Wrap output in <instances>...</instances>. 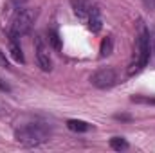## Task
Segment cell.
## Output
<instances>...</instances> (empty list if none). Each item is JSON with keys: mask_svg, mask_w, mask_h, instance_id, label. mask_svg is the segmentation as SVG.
Returning <instances> with one entry per match:
<instances>
[{"mask_svg": "<svg viewBox=\"0 0 155 153\" xmlns=\"http://www.w3.org/2000/svg\"><path fill=\"white\" fill-rule=\"evenodd\" d=\"M51 137V130L41 124V122H29V124H24L20 126L16 132H15V139L24 144V146H38L43 144L45 141H49Z\"/></svg>", "mask_w": 155, "mask_h": 153, "instance_id": "cell-1", "label": "cell"}, {"mask_svg": "<svg viewBox=\"0 0 155 153\" xmlns=\"http://www.w3.org/2000/svg\"><path fill=\"white\" fill-rule=\"evenodd\" d=\"M150 60V34L146 31V27L141 25V31L135 38V47H134V60H132V65H130V70L128 74H135L139 72L141 69L146 67Z\"/></svg>", "mask_w": 155, "mask_h": 153, "instance_id": "cell-2", "label": "cell"}, {"mask_svg": "<svg viewBox=\"0 0 155 153\" xmlns=\"http://www.w3.org/2000/svg\"><path fill=\"white\" fill-rule=\"evenodd\" d=\"M35 16L36 13L33 9H27V7H18L11 18V24H9V34L11 36H24L31 31L33 24H35Z\"/></svg>", "mask_w": 155, "mask_h": 153, "instance_id": "cell-3", "label": "cell"}, {"mask_svg": "<svg viewBox=\"0 0 155 153\" xmlns=\"http://www.w3.org/2000/svg\"><path fill=\"white\" fill-rule=\"evenodd\" d=\"M116 81H117V74L114 69H99L90 77V83L97 88H110L112 85H116Z\"/></svg>", "mask_w": 155, "mask_h": 153, "instance_id": "cell-4", "label": "cell"}, {"mask_svg": "<svg viewBox=\"0 0 155 153\" xmlns=\"http://www.w3.org/2000/svg\"><path fill=\"white\" fill-rule=\"evenodd\" d=\"M36 60H38V65L41 70H45V72H49L51 69H52V61H51V56H49V49H47V45L43 43V40L36 38Z\"/></svg>", "mask_w": 155, "mask_h": 153, "instance_id": "cell-5", "label": "cell"}, {"mask_svg": "<svg viewBox=\"0 0 155 153\" xmlns=\"http://www.w3.org/2000/svg\"><path fill=\"white\" fill-rule=\"evenodd\" d=\"M71 5H72L74 13L78 15V18H81V20H87L90 11L96 7L92 4V0H71Z\"/></svg>", "mask_w": 155, "mask_h": 153, "instance_id": "cell-6", "label": "cell"}, {"mask_svg": "<svg viewBox=\"0 0 155 153\" xmlns=\"http://www.w3.org/2000/svg\"><path fill=\"white\" fill-rule=\"evenodd\" d=\"M9 52H11V56H13L18 63H25L22 47H20V43H18V36H11V34H9Z\"/></svg>", "mask_w": 155, "mask_h": 153, "instance_id": "cell-7", "label": "cell"}, {"mask_svg": "<svg viewBox=\"0 0 155 153\" xmlns=\"http://www.w3.org/2000/svg\"><path fill=\"white\" fill-rule=\"evenodd\" d=\"M87 22H88V29H90L92 33H99V31H101L103 22H101V15H99V9H97V7H94V9L90 11Z\"/></svg>", "mask_w": 155, "mask_h": 153, "instance_id": "cell-8", "label": "cell"}, {"mask_svg": "<svg viewBox=\"0 0 155 153\" xmlns=\"http://www.w3.org/2000/svg\"><path fill=\"white\" fill-rule=\"evenodd\" d=\"M67 128H69L71 132L85 133V132H88V130H90V124H88V122H85V121H79V119H71V121H67Z\"/></svg>", "mask_w": 155, "mask_h": 153, "instance_id": "cell-9", "label": "cell"}, {"mask_svg": "<svg viewBox=\"0 0 155 153\" xmlns=\"http://www.w3.org/2000/svg\"><path fill=\"white\" fill-rule=\"evenodd\" d=\"M112 49H114V40H112V36H107V38L101 41V58H107V56H110L112 54Z\"/></svg>", "mask_w": 155, "mask_h": 153, "instance_id": "cell-10", "label": "cell"}, {"mask_svg": "<svg viewBox=\"0 0 155 153\" xmlns=\"http://www.w3.org/2000/svg\"><path fill=\"white\" fill-rule=\"evenodd\" d=\"M49 43L52 45L54 50H61V38H60V34H58L56 29H51L49 31Z\"/></svg>", "mask_w": 155, "mask_h": 153, "instance_id": "cell-11", "label": "cell"}, {"mask_svg": "<svg viewBox=\"0 0 155 153\" xmlns=\"http://www.w3.org/2000/svg\"><path fill=\"white\" fill-rule=\"evenodd\" d=\"M110 148L116 151H123V150H128V142L123 137H114V139H110Z\"/></svg>", "mask_w": 155, "mask_h": 153, "instance_id": "cell-12", "label": "cell"}, {"mask_svg": "<svg viewBox=\"0 0 155 153\" xmlns=\"http://www.w3.org/2000/svg\"><path fill=\"white\" fill-rule=\"evenodd\" d=\"M132 101H134V103H144V105H155V99H152V97H139V96H134Z\"/></svg>", "mask_w": 155, "mask_h": 153, "instance_id": "cell-13", "label": "cell"}, {"mask_svg": "<svg viewBox=\"0 0 155 153\" xmlns=\"http://www.w3.org/2000/svg\"><path fill=\"white\" fill-rule=\"evenodd\" d=\"M0 67L2 69H9V63H7V60H5V54L0 50Z\"/></svg>", "mask_w": 155, "mask_h": 153, "instance_id": "cell-14", "label": "cell"}, {"mask_svg": "<svg viewBox=\"0 0 155 153\" xmlns=\"http://www.w3.org/2000/svg\"><path fill=\"white\" fill-rule=\"evenodd\" d=\"M0 88H2V90H9V86H7V85H4V83H0Z\"/></svg>", "mask_w": 155, "mask_h": 153, "instance_id": "cell-15", "label": "cell"}, {"mask_svg": "<svg viewBox=\"0 0 155 153\" xmlns=\"http://www.w3.org/2000/svg\"><path fill=\"white\" fill-rule=\"evenodd\" d=\"M153 52H155V40H153Z\"/></svg>", "mask_w": 155, "mask_h": 153, "instance_id": "cell-16", "label": "cell"}]
</instances>
